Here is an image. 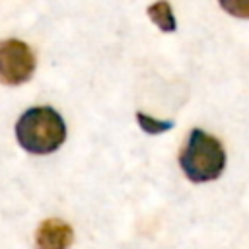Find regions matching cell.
I'll return each instance as SVG.
<instances>
[{
  "label": "cell",
  "mask_w": 249,
  "mask_h": 249,
  "mask_svg": "<svg viewBox=\"0 0 249 249\" xmlns=\"http://www.w3.org/2000/svg\"><path fill=\"white\" fill-rule=\"evenodd\" d=\"M148 16H150V19H152L161 31H165V33H171V31H175V27H177L175 16H173V12H171V4H169L167 0H158V2L150 4V6H148Z\"/></svg>",
  "instance_id": "5"
},
{
  "label": "cell",
  "mask_w": 249,
  "mask_h": 249,
  "mask_svg": "<svg viewBox=\"0 0 249 249\" xmlns=\"http://www.w3.org/2000/svg\"><path fill=\"white\" fill-rule=\"evenodd\" d=\"M136 121L140 124V128L148 134H161L169 128H173V123L171 121H158V119H152L144 113H136Z\"/></svg>",
  "instance_id": "6"
},
{
  "label": "cell",
  "mask_w": 249,
  "mask_h": 249,
  "mask_svg": "<svg viewBox=\"0 0 249 249\" xmlns=\"http://www.w3.org/2000/svg\"><path fill=\"white\" fill-rule=\"evenodd\" d=\"M16 138L29 154H51L66 138V124L53 107H31L16 123Z\"/></svg>",
  "instance_id": "1"
},
{
  "label": "cell",
  "mask_w": 249,
  "mask_h": 249,
  "mask_svg": "<svg viewBox=\"0 0 249 249\" xmlns=\"http://www.w3.org/2000/svg\"><path fill=\"white\" fill-rule=\"evenodd\" d=\"M181 169L193 183H206L220 177L226 165V152L218 138L195 128L179 156Z\"/></svg>",
  "instance_id": "2"
},
{
  "label": "cell",
  "mask_w": 249,
  "mask_h": 249,
  "mask_svg": "<svg viewBox=\"0 0 249 249\" xmlns=\"http://www.w3.org/2000/svg\"><path fill=\"white\" fill-rule=\"evenodd\" d=\"M74 239L72 228L56 218L45 220L37 233H35V247L37 249H68Z\"/></svg>",
  "instance_id": "4"
},
{
  "label": "cell",
  "mask_w": 249,
  "mask_h": 249,
  "mask_svg": "<svg viewBox=\"0 0 249 249\" xmlns=\"http://www.w3.org/2000/svg\"><path fill=\"white\" fill-rule=\"evenodd\" d=\"M35 70L33 51L19 39H6L0 45V78L8 86L23 84Z\"/></svg>",
  "instance_id": "3"
},
{
  "label": "cell",
  "mask_w": 249,
  "mask_h": 249,
  "mask_svg": "<svg viewBox=\"0 0 249 249\" xmlns=\"http://www.w3.org/2000/svg\"><path fill=\"white\" fill-rule=\"evenodd\" d=\"M220 6L233 18H249V0H218Z\"/></svg>",
  "instance_id": "7"
}]
</instances>
